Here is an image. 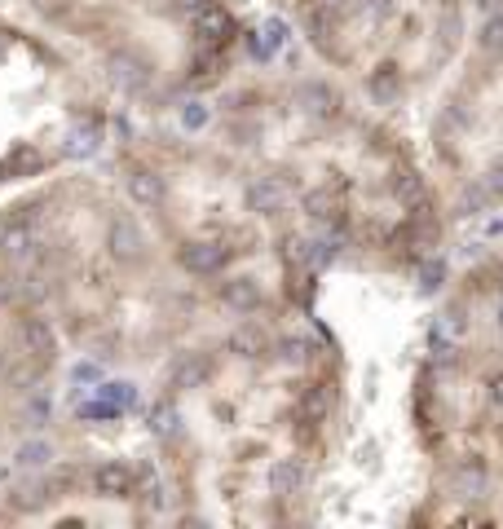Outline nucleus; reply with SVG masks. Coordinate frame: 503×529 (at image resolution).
Instances as JSON below:
<instances>
[{
  "instance_id": "f257e3e1",
  "label": "nucleus",
  "mask_w": 503,
  "mask_h": 529,
  "mask_svg": "<svg viewBox=\"0 0 503 529\" xmlns=\"http://www.w3.org/2000/svg\"><path fill=\"white\" fill-rule=\"evenodd\" d=\"M106 247H111L115 261H137L141 247H146V238H141V230H137L129 216H115V221H111V234H106Z\"/></svg>"
},
{
  "instance_id": "c756f323",
  "label": "nucleus",
  "mask_w": 503,
  "mask_h": 529,
  "mask_svg": "<svg viewBox=\"0 0 503 529\" xmlns=\"http://www.w3.org/2000/svg\"><path fill=\"white\" fill-rule=\"evenodd\" d=\"M278 349H283V358H287V362H301V358H309V349H314V344H309V340H283Z\"/></svg>"
},
{
  "instance_id": "72a5a7b5",
  "label": "nucleus",
  "mask_w": 503,
  "mask_h": 529,
  "mask_svg": "<svg viewBox=\"0 0 503 529\" xmlns=\"http://www.w3.org/2000/svg\"><path fill=\"white\" fill-rule=\"evenodd\" d=\"M203 5H208V0H177V9H181V14H190V18L199 14Z\"/></svg>"
},
{
  "instance_id": "7c9ffc66",
  "label": "nucleus",
  "mask_w": 503,
  "mask_h": 529,
  "mask_svg": "<svg viewBox=\"0 0 503 529\" xmlns=\"http://www.w3.org/2000/svg\"><path fill=\"white\" fill-rule=\"evenodd\" d=\"M420 278H424V287H437V283L446 278V264H441V261H437V264H424V269H420Z\"/></svg>"
},
{
  "instance_id": "a211bd4d",
  "label": "nucleus",
  "mask_w": 503,
  "mask_h": 529,
  "mask_svg": "<svg viewBox=\"0 0 503 529\" xmlns=\"http://www.w3.org/2000/svg\"><path fill=\"white\" fill-rule=\"evenodd\" d=\"M177 428H181V415L172 410V401H160V406L150 410V432H155V437H177Z\"/></svg>"
},
{
  "instance_id": "f8f14e48",
  "label": "nucleus",
  "mask_w": 503,
  "mask_h": 529,
  "mask_svg": "<svg viewBox=\"0 0 503 529\" xmlns=\"http://www.w3.org/2000/svg\"><path fill=\"white\" fill-rule=\"evenodd\" d=\"M429 335H433V349H437V344H459V340H464V313H459V309L437 313Z\"/></svg>"
},
{
  "instance_id": "c85d7f7f",
  "label": "nucleus",
  "mask_w": 503,
  "mask_h": 529,
  "mask_svg": "<svg viewBox=\"0 0 503 529\" xmlns=\"http://www.w3.org/2000/svg\"><path fill=\"white\" fill-rule=\"evenodd\" d=\"M181 124L190 132H199L203 124H208V106L203 101H190V106H181Z\"/></svg>"
},
{
  "instance_id": "aec40b11",
  "label": "nucleus",
  "mask_w": 503,
  "mask_h": 529,
  "mask_svg": "<svg viewBox=\"0 0 503 529\" xmlns=\"http://www.w3.org/2000/svg\"><path fill=\"white\" fill-rule=\"evenodd\" d=\"M0 252L5 256H27L32 252V230L27 226H9V230L0 234Z\"/></svg>"
},
{
  "instance_id": "4c0bfd02",
  "label": "nucleus",
  "mask_w": 503,
  "mask_h": 529,
  "mask_svg": "<svg viewBox=\"0 0 503 529\" xmlns=\"http://www.w3.org/2000/svg\"><path fill=\"white\" fill-rule=\"evenodd\" d=\"M495 401H503V375L495 380Z\"/></svg>"
},
{
  "instance_id": "e433bc0d",
  "label": "nucleus",
  "mask_w": 503,
  "mask_h": 529,
  "mask_svg": "<svg viewBox=\"0 0 503 529\" xmlns=\"http://www.w3.org/2000/svg\"><path fill=\"white\" fill-rule=\"evenodd\" d=\"M477 5H481V9H499L503 0H477Z\"/></svg>"
},
{
  "instance_id": "4be33fe9",
  "label": "nucleus",
  "mask_w": 503,
  "mask_h": 529,
  "mask_svg": "<svg viewBox=\"0 0 503 529\" xmlns=\"http://www.w3.org/2000/svg\"><path fill=\"white\" fill-rule=\"evenodd\" d=\"M455 486H459L464 495H481V490H486V467H481L477 459L464 463V467L455 472Z\"/></svg>"
},
{
  "instance_id": "2eb2a0df",
  "label": "nucleus",
  "mask_w": 503,
  "mask_h": 529,
  "mask_svg": "<svg viewBox=\"0 0 503 529\" xmlns=\"http://www.w3.org/2000/svg\"><path fill=\"white\" fill-rule=\"evenodd\" d=\"M230 349H235L238 358H256L261 349H266V331L261 327H238L230 335Z\"/></svg>"
},
{
  "instance_id": "5701e85b",
  "label": "nucleus",
  "mask_w": 503,
  "mask_h": 529,
  "mask_svg": "<svg viewBox=\"0 0 503 529\" xmlns=\"http://www.w3.org/2000/svg\"><path fill=\"white\" fill-rule=\"evenodd\" d=\"M18 467H44V463L53 459V450H49V441H27V446H18Z\"/></svg>"
},
{
  "instance_id": "4468645a",
  "label": "nucleus",
  "mask_w": 503,
  "mask_h": 529,
  "mask_svg": "<svg viewBox=\"0 0 503 529\" xmlns=\"http://www.w3.org/2000/svg\"><path fill=\"white\" fill-rule=\"evenodd\" d=\"M327 410H332V389L327 384H309L301 397V415L305 419H323Z\"/></svg>"
},
{
  "instance_id": "ea45409f",
  "label": "nucleus",
  "mask_w": 503,
  "mask_h": 529,
  "mask_svg": "<svg viewBox=\"0 0 503 529\" xmlns=\"http://www.w3.org/2000/svg\"><path fill=\"white\" fill-rule=\"evenodd\" d=\"M323 5H335V0H323Z\"/></svg>"
},
{
  "instance_id": "9d476101",
  "label": "nucleus",
  "mask_w": 503,
  "mask_h": 529,
  "mask_svg": "<svg viewBox=\"0 0 503 529\" xmlns=\"http://www.w3.org/2000/svg\"><path fill=\"white\" fill-rule=\"evenodd\" d=\"M301 481H305V467L296 459H278L269 467V490H274V495H296Z\"/></svg>"
},
{
  "instance_id": "c9c22d12",
  "label": "nucleus",
  "mask_w": 503,
  "mask_h": 529,
  "mask_svg": "<svg viewBox=\"0 0 503 529\" xmlns=\"http://www.w3.org/2000/svg\"><path fill=\"white\" fill-rule=\"evenodd\" d=\"M371 9H375V14H384V9H389V0H371Z\"/></svg>"
},
{
  "instance_id": "f03ea898",
  "label": "nucleus",
  "mask_w": 503,
  "mask_h": 529,
  "mask_svg": "<svg viewBox=\"0 0 503 529\" xmlns=\"http://www.w3.org/2000/svg\"><path fill=\"white\" fill-rule=\"evenodd\" d=\"M287 186L283 181H274V177H261V181H252L247 186V207L252 212H266V216H278L283 207H287Z\"/></svg>"
},
{
  "instance_id": "1a4fd4ad",
  "label": "nucleus",
  "mask_w": 503,
  "mask_h": 529,
  "mask_svg": "<svg viewBox=\"0 0 503 529\" xmlns=\"http://www.w3.org/2000/svg\"><path fill=\"white\" fill-rule=\"evenodd\" d=\"M129 195H133L137 203H146V207L164 203V177L150 172V168H137L133 177H129Z\"/></svg>"
},
{
  "instance_id": "0eeeda50",
  "label": "nucleus",
  "mask_w": 503,
  "mask_h": 529,
  "mask_svg": "<svg viewBox=\"0 0 503 529\" xmlns=\"http://www.w3.org/2000/svg\"><path fill=\"white\" fill-rule=\"evenodd\" d=\"M195 32H199L203 40H212V44H221V40L230 35V14H226L217 0H208L199 14H195Z\"/></svg>"
},
{
  "instance_id": "6e6552de",
  "label": "nucleus",
  "mask_w": 503,
  "mask_h": 529,
  "mask_svg": "<svg viewBox=\"0 0 503 529\" xmlns=\"http://www.w3.org/2000/svg\"><path fill=\"white\" fill-rule=\"evenodd\" d=\"M367 93L380 106H389V101L402 98V71L398 66H380V71H371L367 75Z\"/></svg>"
},
{
  "instance_id": "2f4dec72",
  "label": "nucleus",
  "mask_w": 503,
  "mask_h": 529,
  "mask_svg": "<svg viewBox=\"0 0 503 529\" xmlns=\"http://www.w3.org/2000/svg\"><path fill=\"white\" fill-rule=\"evenodd\" d=\"M486 190L495 198H503V164H495L490 172H486Z\"/></svg>"
},
{
  "instance_id": "7ed1b4c3",
  "label": "nucleus",
  "mask_w": 503,
  "mask_h": 529,
  "mask_svg": "<svg viewBox=\"0 0 503 529\" xmlns=\"http://www.w3.org/2000/svg\"><path fill=\"white\" fill-rule=\"evenodd\" d=\"M181 264L190 269V274H217L221 264H226V247H217V243H186L181 247Z\"/></svg>"
},
{
  "instance_id": "393cba45",
  "label": "nucleus",
  "mask_w": 503,
  "mask_h": 529,
  "mask_svg": "<svg viewBox=\"0 0 503 529\" xmlns=\"http://www.w3.org/2000/svg\"><path fill=\"white\" fill-rule=\"evenodd\" d=\"M393 195L402 198V203H420V198H424V181H420L415 172H398V177H393Z\"/></svg>"
},
{
  "instance_id": "b1692460",
  "label": "nucleus",
  "mask_w": 503,
  "mask_h": 529,
  "mask_svg": "<svg viewBox=\"0 0 503 529\" xmlns=\"http://www.w3.org/2000/svg\"><path fill=\"white\" fill-rule=\"evenodd\" d=\"M115 80L124 84V89H141L146 84V71H141V63H133V58H115Z\"/></svg>"
},
{
  "instance_id": "412c9836",
  "label": "nucleus",
  "mask_w": 503,
  "mask_h": 529,
  "mask_svg": "<svg viewBox=\"0 0 503 529\" xmlns=\"http://www.w3.org/2000/svg\"><path fill=\"white\" fill-rule=\"evenodd\" d=\"M93 150H98V129H93V124H89V129H75L67 137V155L71 159H89Z\"/></svg>"
},
{
  "instance_id": "f3484780",
  "label": "nucleus",
  "mask_w": 503,
  "mask_h": 529,
  "mask_svg": "<svg viewBox=\"0 0 503 529\" xmlns=\"http://www.w3.org/2000/svg\"><path fill=\"white\" fill-rule=\"evenodd\" d=\"M208 380V362L203 358H186V362L172 370V389H195Z\"/></svg>"
},
{
  "instance_id": "cd10ccee",
  "label": "nucleus",
  "mask_w": 503,
  "mask_h": 529,
  "mask_svg": "<svg viewBox=\"0 0 503 529\" xmlns=\"http://www.w3.org/2000/svg\"><path fill=\"white\" fill-rule=\"evenodd\" d=\"M115 415H120V406H115V401H106V397L89 401V406H80V419H115Z\"/></svg>"
},
{
  "instance_id": "f704fd0d",
  "label": "nucleus",
  "mask_w": 503,
  "mask_h": 529,
  "mask_svg": "<svg viewBox=\"0 0 503 529\" xmlns=\"http://www.w3.org/2000/svg\"><path fill=\"white\" fill-rule=\"evenodd\" d=\"M27 415H32L35 424H44V415H49V406H44V401H32V410H27Z\"/></svg>"
},
{
  "instance_id": "39448f33",
  "label": "nucleus",
  "mask_w": 503,
  "mask_h": 529,
  "mask_svg": "<svg viewBox=\"0 0 503 529\" xmlns=\"http://www.w3.org/2000/svg\"><path fill=\"white\" fill-rule=\"evenodd\" d=\"M283 44H287V23H283V18H266V23H261V32L247 40L252 58H261V63L274 58V49H283Z\"/></svg>"
},
{
  "instance_id": "dca6fc26",
  "label": "nucleus",
  "mask_w": 503,
  "mask_h": 529,
  "mask_svg": "<svg viewBox=\"0 0 503 529\" xmlns=\"http://www.w3.org/2000/svg\"><path fill=\"white\" fill-rule=\"evenodd\" d=\"M490 190H486V181H477V186H464L459 198H455V207L464 212V216H477V212H486V203H490Z\"/></svg>"
},
{
  "instance_id": "a878e982",
  "label": "nucleus",
  "mask_w": 503,
  "mask_h": 529,
  "mask_svg": "<svg viewBox=\"0 0 503 529\" xmlns=\"http://www.w3.org/2000/svg\"><path fill=\"white\" fill-rule=\"evenodd\" d=\"M98 393L106 397V401H115L120 410H124V406H137V389H133V384H102Z\"/></svg>"
},
{
  "instance_id": "58836bf2",
  "label": "nucleus",
  "mask_w": 503,
  "mask_h": 529,
  "mask_svg": "<svg viewBox=\"0 0 503 529\" xmlns=\"http://www.w3.org/2000/svg\"><path fill=\"white\" fill-rule=\"evenodd\" d=\"M495 322H499V327H503V300H499V309H495Z\"/></svg>"
},
{
  "instance_id": "6ab92c4d",
  "label": "nucleus",
  "mask_w": 503,
  "mask_h": 529,
  "mask_svg": "<svg viewBox=\"0 0 503 529\" xmlns=\"http://www.w3.org/2000/svg\"><path fill=\"white\" fill-rule=\"evenodd\" d=\"M301 207H305V216H309V221H332L335 198H332V190H309Z\"/></svg>"
},
{
  "instance_id": "473e14b6",
  "label": "nucleus",
  "mask_w": 503,
  "mask_h": 529,
  "mask_svg": "<svg viewBox=\"0 0 503 529\" xmlns=\"http://www.w3.org/2000/svg\"><path fill=\"white\" fill-rule=\"evenodd\" d=\"M98 375H102V370L93 362H80V366H75V380H80V384H93Z\"/></svg>"
},
{
  "instance_id": "423d86ee",
  "label": "nucleus",
  "mask_w": 503,
  "mask_h": 529,
  "mask_svg": "<svg viewBox=\"0 0 503 529\" xmlns=\"http://www.w3.org/2000/svg\"><path fill=\"white\" fill-rule=\"evenodd\" d=\"M221 300L235 313H252V309H261V287L252 278H230V283H221Z\"/></svg>"
},
{
  "instance_id": "bb28decb",
  "label": "nucleus",
  "mask_w": 503,
  "mask_h": 529,
  "mask_svg": "<svg viewBox=\"0 0 503 529\" xmlns=\"http://www.w3.org/2000/svg\"><path fill=\"white\" fill-rule=\"evenodd\" d=\"M481 49H490V53L503 49V14H495V18L481 27Z\"/></svg>"
},
{
  "instance_id": "ddd939ff",
  "label": "nucleus",
  "mask_w": 503,
  "mask_h": 529,
  "mask_svg": "<svg viewBox=\"0 0 503 529\" xmlns=\"http://www.w3.org/2000/svg\"><path fill=\"white\" fill-rule=\"evenodd\" d=\"M301 106L309 111V115H318V120H327V115H335V93L332 89H323V84H305L301 89Z\"/></svg>"
},
{
  "instance_id": "9b49d317",
  "label": "nucleus",
  "mask_w": 503,
  "mask_h": 529,
  "mask_svg": "<svg viewBox=\"0 0 503 529\" xmlns=\"http://www.w3.org/2000/svg\"><path fill=\"white\" fill-rule=\"evenodd\" d=\"M23 344L32 349L35 358H53V327L44 318H27L23 322Z\"/></svg>"
},
{
  "instance_id": "20e7f679",
  "label": "nucleus",
  "mask_w": 503,
  "mask_h": 529,
  "mask_svg": "<svg viewBox=\"0 0 503 529\" xmlns=\"http://www.w3.org/2000/svg\"><path fill=\"white\" fill-rule=\"evenodd\" d=\"M93 486H98V495H106V498H124L133 490V472H129L124 463H102L98 472H93Z\"/></svg>"
}]
</instances>
